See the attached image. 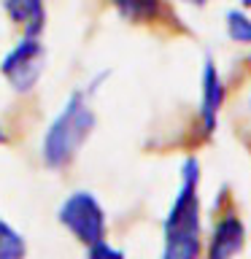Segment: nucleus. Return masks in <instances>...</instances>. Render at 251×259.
<instances>
[{
  "label": "nucleus",
  "instance_id": "obj_1",
  "mask_svg": "<svg viewBox=\"0 0 251 259\" xmlns=\"http://www.w3.org/2000/svg\"><path fill=\"white\" fill-rule=\"evenodd\" d=\"M200 162L186 157L181 184L162 224V259H200Z\"/></svg>",
  "mask_w": 251,
  "mask_h": 259
},
{
  "label": "nucleus",
  "instance_id": "obj_2",
  "mask_svg": "<svg viewBox=\"0 0 251 259\" xmlns=\"http://www.w3.org/2000/svg\"><path fill=\"white\" fill-rule=\"evenodd\" d=\"M97 124L92 100L87 89H73L70 97L65 100L60 113L49 124L44 141H40V159L49 170H62L78 157L81 146L92 135Z\"/></svg>",
  "mask_w": 251,
  "mask_h": 259
},
{
  "label": "nucleus",
  "instance_id": "obj_3",
  "mask_svg": "<svg viewBox=\"0 0 251 259\" xmlns=\"http://www.w3.org/2000/svg\"><path fill=\"white\" fill-rule=\"evenodd\" d=\"M57 222L76 238L81 246H95V243L105 240L108 232V219L100 205V200L92 192L78 189L70 192L68 197L57 208Z\"/></svg>",
  "mask_w": 251,
  "mask_h": 259
},
{
  "label": "nucleus",
  "instance_id": "obj_4",
  "mask_svg": "<svg viewBox=\"0 0 251 259\" xmlns=\"http://www.w3.org/2000/svg\"><path fill=\"white\" fill-rule=\"evenodd\" d=\"M44 68H46V46L40 44V38H27V35H22L19 44L0 60L3 78L11 84L14 92L22 95H27L38 87Z\"/></svg>",
  "mask_w": 251,
  "mask_h": 259
},
{
  "label": "nucleus",
  "instance_id": "obj_5",
  "mask_svg": "<svg viewBox=\"0 0 251 259\" xmlns=\"http://www.w3.org/2000/svg\"><path fill=\"white\" fill-rule=\"evenodd\" d=\"M246 246V224L232 208L230 192H222V200L214 208V230H211L205 259H235Z\"/></svg>",
  "mask_w": 251,
  "mask_h": 259
},
{
  "label": "nucleus",
  "instance_id": "obj_6",
  "mask_svg": "<svg viewBox=\"0 0 251 259\" xmlns=\"http://www.w3.org/2000/svg\"><path fill=\"white\" fill-rule=\"evenodd\" d=\"M111 6L116 8V14L130 24H143V27H168L178 30L173 8L165 0H111Z\"/></svg>",
  "mask_w": 251,
  "mask_h": 259
},
{
  "label": "nucleus",
  "instance_id": "obj_7",
  "mask_svg": "<svg viewBox=\"0 0 251 259\" xmlns=\"http://www.w3.org/2000/svg\"><path fill=\"white\" fill-rule=\"evenodd\" d=\"M222 105H224L222 76H219L216 65L211 60H205V65H202V97H200V124H202V135L205 138H211L216 133Z\"/></svg>",
  "mask_w": 251,
  "mask_h": 259
},
{
  "label": "nucleus",
  "instance_id": "obj_8",
  "mask_svg": "<svg viewBox=\"0 0 251 259\" xmlns=\"http://www.w3.org/2000/svg\"><path fill=\"white\" fill-rule=\"evenodd\" d=\"M3 8H6L8 19L22 30V35L40 38V32H44V27H46L44 0H3Z\"/></svg>",
  "mask_w": 251,
  "mask_h": 259
},
{
  "label": "nucleus",
  "instance_id": "obj_9",
  "mask_svg": "<svg viewBox=\"0 0 251 259\" xmlns=\"http://www.w3.org/2000/svg\"><path fill=\"white\" fill-rule=\"evenodd\" d=\"M27 256V240L0 216V259H24Z\"/></svg>",
  "mask_w": 251,
  "mask_h": 259
},
{
  "label": "nucleus",
  "instance_id": "obj_10",
  "mask_svg": "<svg viewBox=\"0 0 251 259\" xmlns=\"http://www.w3.org/2000/svg\"><path fill=\"white\" fill-rule=\"evenodd\" d=\"M227 35L235 44L251 46V16H246L243 11H230L227 14Z\"/></svg>",
  "mask_w": 251,
  "mask_h": 259
},
{
  "label": "nucleus",
  "instance_id": "obj_11",
  "mask_svg": "<svg viewBox=\"0 0 251 259\" xmlns=\"http://www.w3.org/2000/svg\"><path fill=\"white\" fill-rule=\"evenodd\" d=\"M87 259H127V256H124V251L111 246L108 240H100L95 246H87Z\"/></svg>",
  "mask_w": 251,
  "mask_h": 259
},
{
  "label": "nucleus",
  "instance_id": "obj_12",
  "mask_svg": "<svg viewBox=\"0 0 251 259\" xmlns=\"http://www.w3.org/2000/svg\"><path fill=\"white\" fill-rule=\"evenodd\" d=\"M6 143V133H3V127H0V146Z\"/></svg>",
  "mask_w": 251,
  "mask_h": 259
},
{
  "label": "nucleus",
  "instance_id": "obj_13",
  "mask_svg": "<svg viewBox=\"0 0 251 259\" xmlns=\"http://www.w3.org/2000/svg\"><path fill=\"white\" fill-rule=\"evenodd\" d=\"M186 3H194V6H202L205 0H186Z\"/></svg>",
  "mask_w": 251,
  "mask_h": 259
},
{
  "label": "nucleus",
  "instance_id": "obj_14",
  "mask_svg": "<svg viewBox=\"0 0 251 259\" xmlns=\"http://www.w3.org/2000/svg\"><path fill=\"white\" fill-rule=\"evenodd\" d=\"M243 6H246V8H251V0H243Z\"/></svg>",
  "mask_w": 251,
  "mask_h": 259
}]
</instances>
